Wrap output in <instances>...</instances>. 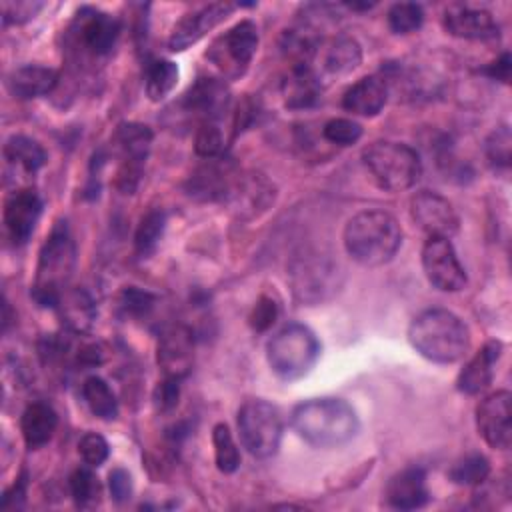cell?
<instances>
[{
    "mask_svg": "<svg viewBox=\"0 0 512 512\" xmlns=\"http://www.w3.org/2000/svg\"><path fill=\"white\" fill-rule=\"evenodd\" d=\"M294 432L316 448H334L350 442L358 428L354 408L340 398H312L298 404L290 414Z\"/></svg>",
    "mask_w": 512,
    "mask_h": 512,
    "instance_id": "cell-1",
    "label": "cell"
},
{
    "mask_svg": "<svg viewBox=\"0 0 512 512\" xmlns=\"http://www.w3.org/2000/svg\"><path fill=\"white\" fill-rule=\"evenodd\" d=\"M408 340L420 356L436 364L458 362L470 348L468 326L444 308L420 312L408 326Z\"/></svg>",
    "mask_w": 512,
    "mask_h": 512,
    "instance_id": "cell-2",
    "label": "cell"
},
{
    "mask_svg": "<svg viewBox=\"0 0 512 512\" xmlns=\"http://www.w3.org/2000/svg\"><path fill=\"white\" fill-rule=\"evenodd\" d=\"M402 246L398 220L384 210H364L354 214L344 228V248L362 266H382L390 262Z\"/></svg>",
    "mask_w": 512,
    "mask_h": 512,
    "instance_id": "cell-3",
    "label": "cell"
},
{
    "mask_svg": "<svg viewBox=\"0 0 512 512\" xmlns=\"http://www.w3.org/2000/svg\"><path fill=\"white\" fill-rule=\"evenodd\" d=\"M76 264V246L66 224H56L46 238L36 266L32 298L44 308H56L60 296L68 288V280Z\"/></svg>",
    "mask_w": 512,
    "mask_h": 512,
    "instance_id": "cell-4",
    "label": "cell"
},
{
    "mask_svg": "<svg viewBox=\"0 0 512 512\" xmlns=\"http://www.w3.org/2000/svg\"><path fill=\"white\" fill-rule=\"evenodd\" d=\"M362 164L378 188L388 192H402L412 188L420 174L422 162L418 152L400 142L380 140L364 148Z\"/></svg>",
    "mask_w": 512,
    "mask_h": 512,
    "instance_id": "cell-5",
    "label": "cell"
},
{
    "mask_svg": "<svg viewBox=\"0 0 512 512\" xmlns=\"http://www.w3.org/2000/svg\"><path fill=\"white\" fill-rule=\"evenodd\" d=\"M320 356L316 334L304 324H288L280 328L266 346V360L272 372L282 380H298L306 376Z\"/></svg>",
    "mask_w": 512,
    "mask_h": 512,
    "instance_id": "cell-6",
    "label": "cell"
},
{
    "mask_svg": "<svg viewBox=\"0 0 512 512\" xmlns=\"http://www.w3.org/2000/svg\"><path fill=\"white\" fill-rule=\"evenodd\" d=\"M238 434L242 446L260 460L272 458L282 442L284 422L280 410L260 398L246 400L238 410Z\"/></svg>",
    "mask_w": 512,
    "mask_h": 512,
    "instance_id": "cell-7",
    "label": "cell"
},
{
    "mask_svg": "<svg viewBox=\"0 0 512 512\" xmlns=\"http://www.w3.org/2000/svg\"><path fill=\"white\" fill-rule=\"evenodd\" d=\"M256 50V24L252 20H240L210 42L206 50V60L218 70L222 80H238L246 74Z\"/></svg>",
    "mask_w": 512,
    "mask_h": 512,
    "instance_id": "cell-8",
    "label": "cell"
},
{
    "mask_svg": "<svg viewBox=\"0 0 512 512\" xmlns=\"http://www.w3.org/2000/svg\"><path fill=\"white\" fill-rule=\"evenodd\" d=\"M70 38L74 46L90 56H106L120 36V22L98 8L84 6L70 24Z\"/></svg>",
    "mask_w": 512,
    "mask_h": 512,
    "instance_id": "cell-9",
    "label": "cell"
},
{
    "mask_svg": "<svg viewBox=\"0 0 512 512\" xmlns=\"http://www.w3.org/2000/svg\"><path fill=\"white\" fill-rule=\"evenodd\" d=\"M422 268L428 282L442 292H458L466 286V270L450 238L428 236L422 248Z\"/></svg>",
    "mask_w": 512,
    "mask_h": 512,
    "instance_id": "cell-10",
    "label": "cell"
},
{
    "mask_svg": "<svg viewBox=\"0 0 512 512\" xmlns=\"http://www.w3.org/2000/svg\"><path fill=\"white\" fill-rule=\"evenodd\" d=\"M114 140H116V144L120 148V156H122L116 184L120 190L132 192L140 180L142 164L148 158L150 144H152V132L144 124L122 122L116 128Z\"/></svg>",
    "mask_w": 512,
    "mask_h": 512,
    "instance_id": "cell-11",
    "label": "cell"
},
{
    "mask_svg": "<svg viewBox=\"0 0 512 512\" xmlns=\"http://www.w3.org/2000/svg\"><path fill=\"white\" fill-rule=\"evenodd\" d=\"M156 362L164 378L184 380L194 364V334L184 324H168L158 334Z\"/></svg>",
    "mask_w": 512,
    "mask_h": 512,
    "instance_id": "cell-12",
    "label": "cell"
},
{
    "mask_svg": "<svg viewBox=\"0 0 512 512\" xmlns=\"http://www.w3.org/2000/svg\"><path fill=\"white\" fill-rule=\"evenodd\" d=\"M236 4L232 2H212L204 4L200 8H194L172 26L168 36V48L172 52H182L202 40L210 30H214L220 22H224L232 12Z\"/></svg>",
    "mask_w": 512,
    "mask_h": 512,
    "instance_id": "cell-13",
    "label": "cell"
},
{
    "mask_svg": "<svg viewBox=\"0 0 512 512\" xmlns=\"http://www.w3.org/2000/svg\"><path fill=\"white\" fill-rule=\"evenodd\" d=\"M512 394L496 390L476 406V428L484 442L496 450H506L512 440Z\"/></svg>",
    "mask_w": 512,
    "mask_h": 512,
    "instance_id": "cell-14",
    "label": "cell"
},
{
    "mask_svg": "<svg viewBox=\"0 0 512 512\" xmlns=\"http://www.w3.org/2000/svg\"><path fill=\"white\" fill-rule=\"evenodd\" d=\"M412 220L428 234L440 238H452L458 232V214L454 206L440 194L422 190L410 200Z\"/></svg>",
    "mask_w": 512,
    "mask_h": 512,
    "instance_id": "cell-15",
    "label": "cell"
},
{
    "mask_svg": "<svg viewBox=\"0 0 512 512\" xmlns=\"http://www.w3.org/2000/svg\"><path fill=\"white\" fill-rule=\"evenodd\" d=\"M42 214V198L36 190L32 188H18L10 192L4 200V210H2V220L8 238L14 244H24Z\"/></svg>",
    "mask_w": 512,
    "mask_h": 512,
    "instance_id": "cell-16",
    "label": "cell"
},
{
    "mask_svg": "<svg viewBox=\"0 0 512 512\" xmlns=\"http://www.w3.org/2000/svg\"><path fill=\"white\" fill-rule=\"evenodd\" d=\"M362 60L360 44L350 36H334L320 40L312 70L322 82V78H340L358 68Z\"/></svg>",
    "mask_w": 512,
    "mask_h": 512,
    "instance_id": "cell-17",
    "label": "cell"
},
{
    "mask_svg": "<svg viewBox=\"0 0 512 512\" xmlns=\"http://www.w3.org/2000/svg\"><path fill=\"white\" fill-rule=\"evenodd\" d=\"M230 104V92L222 78L200 76L184 94L182 106L200 122H218Z\"/></svg>",
    "mask_w": 512,
    "mask_h": 512,
    "instance_id": "cell-18",
    "label": "cell"
},
{
    "mask_svg": "<svg viewBox=\"0 0 512 512\" xmlns=\"http://www.w3.org/2000/svg\"><path fill=\"white\" fill-rule=\"evenodd\" d=\"M444 30L462 40H494L500 34L498 22L484 8L450 4L442 14Z\"/></svg>",
    "mask_w": 512,
    "mask_h": 512,
    "instance_id": "cell-19",
    "label": "cell"
},
{
    "mask_svg": "<svg viewBox=\"0 0 512 512\" xmlns=\"http://www.w3.org/2000/svg\"><path fill=\"white\" fill-rule=\"evenodd\" d=\"M336 272L338 268L330 264L324 256L310 254V256L298 258L292 270V284H294L296 296L306 302L322 300L324 292L334 288Z\"/></svg>",
    "mask_w": 512,
    "mask_h": 512,
    "instance_id": "cell-20",
    "label": "cell"
},
{
    "mask_svg": "<svg viewBox=\"0 0 512 512\" xmlns=\"http://www.w3.org/2000/svg\"><path fill=\"white\" fill-rule=\"evenodd\" d=\"M500 356H502V342L488 340L458 372V378H456L458 390L470 396L484 392L494 378Z\"/></svg>",
    "mask_w": 512,
    "mask_h": 512,
    "instance_id": "cell-21",
    "label": "cell"
},
{
    "mask_svg": "<svg viewBox=\"0 0 512 512\" xmlns=\"http://www.w3.org/2000/svg\"><path fill=\"white\" fill-rule=\"evenodd\" d=\"M384 496H386V502L396 510L422 508L430 498L428 484H426V472L416 466L396 472L388 480Z\"/></svg>",
    "mask_w": 512,
    "mask_h": 512,
    "instance_id": "cell-22",
    "label": "cell"
},
{
    "mask_svg": "<svg viewBox=\"0 0 512 512\" xmlns=\"http://www.w3.org/2000/svg\"><path fill=\"white\" fill-rule=\"evenodd\" d=\"M388 100V84L380 76H364L342 96V108L356 116H376Z\"/></svg>",
    "mask_w": 512,
    "mask_h": 512,
    "instance_id": "cell-23",
    "label": "cell"
},
{
    "mask_svg": "<svg viewBox=\"0 0 512 512\" xmlns=\"http://www.w3.org/2000/svg\"><path fill=\"white\" fill-rule=\"evenodd\" d=\"M58 84V72L42 64H24L8 76V90L20 98L30 100L50 94Z\"/></svg>",
    "mask_w": 512,
    "mask_h": 512,
    "instance_id": "cell-24",
    "label": "cell"
},
{
    "mask_svg": "<svg viewBox=\"0 0 512 512\" xmlns=\"http://www.w3.org/2000/svg\"><path fill=\"white\" fill-rule=\"evenodd\" d=\"M222 158H210L206 164H202L192 176H190V196L200 200H216L226 194H230V188L234 180L230 178V170L226 162H220Z\"/></svg>",
    "mask_w": 512,
    "mask_h": 512,
    "instance_id": "cell-25",
    "label": "cell"
},
{
    "mask_svg": "<svg viewBox=\"0 0 512 512\" xmlns=\"http://www.w3.org/2000/svg\"><path fill=\"white\" fill-rule=\"evenodd\" d=\"M58 414L48 402H32L24 408L20 418V430L26 446L30 450L42 448L48 444L56 432Z\"/></svg>",
    "mask_w": 512,
    "mask_h": 512,
    "instance_id": "cell-26",
    "label": "cell"
},
{
    "mask_svg": "<svg viewBox=\"0 0 512 512\" xmlns=\"http://www.w3.org/2000/svg\"><path fill=\"white\" fill-rule=\"evenodd\" d=\"M56 310L60 312L66 328L74 334L88 332L96 320V304L84 288H66Z\"/></svg>",
    "mask_w": 512,
    "mask_h": 512,
    "instance_id": "cell-27",
    "label": "cell"
},
{
    "mask_svg": "<svg viewBox=\"0 0 512 512\" xmlns=\"http://www.w3.org/2000/svg\"><path fill=\"white\" fill-rule=\"evenodd\" d=\"M230 198L238 212H250V216L266 210L268 204L274 200V186L262 174H248L244 178L234 180L230 188Z\"/></svg>",
    "mask_w": 512,
    "mask_h": 512,
    "instance_id": "cell-28",
    "label": "cell"
},
{
    "mask_svg": "<svg viewBox=\"0 0 512 512\" xmlns=\"http://www.w3.org/2000/svg\"><path fill=\"white\" fill-rule=\"evenodd\" d=\"M322 82L312 68H288V76L282 80V96L288 108H310L318 102Z\"/></svg>",
    "mask_w": 512,
    "mask_h": 512,
    "instance_id": "cell-29",
    "label": "cell"
},
{
    "mask_svg": "<svg viewBox=\"0 0 512 512\" xmlns=\"http://www.w3.org/2000/svg\"><path fill=\"white\" fill-rule=\"evenodd\" d=\"M4 160L12 168L26 174H36L46 164V150L30 136L12 134L4 142Z\"/></svg>",
    "mask_w": 512,
    "mask_h": 512,
    "instance_id": "cell-30",
    "label": "cell"
},
{
    "mask_svg": "<svg viewBox=\"0 0 512 512\" xmlns=\"http://www.w3.org/2000/svg\"><path fill=\"white\" fill-rule=\"evenodd\" d=\"M178 66L166 58H154L144 68V90L152 102L164 100L178 82Z\"/></svg>",
    "mask_w": 512,
    "mask_h": 512,
    "instance_id": "cell-31",
    "label": "cell"
},
{
    "mask_svg": "<svg viewBox=\"0 0 512 512\" xmlns=\"http://www.w3.org/2000/svg\"><path fill=\"white\" fill-rule=\"evenodd\" d=\"M82 398L88 406V410L102 418V420H114L118 416V400L108 382L100 376H88L82 382Z\"/></svg>",
    "mask_w": 512,
    "mask_h": 512,
    "instance_id": "cell-32",
    "label": "cell"
},
{
    "mask_svg": "<svg viewBox=\"0 0 512 512\" xmlns=\"http://www.w3.org/2000/svg\"><path fill=\"white\" fill-rule=\"evenodd\" d=\"M164 228H166V212L164 210L152 208L146 214H142V218L136 226V232H134V248L140 258H148L156 250V246L164 234Z\"/></svg>",
    "mask_w": 512,
    "mask_h": 512,
    "instance_id": "cell-33",
    "label": "cell"
},
{
    "mask_svg": "<svg viewBox=\"0 0 512 512\" xmlns=\"http://www.w3.org/2000/svg\"><path fill=\"white\" fill-rule=\"evenodd\" d=\"M490 476V462L486 456L472 452L462 456L448 470V478L460 486H480Z\"/></svg>",
    "mask_w": 512,
    "mask_h": 512,
    "instance_id": "cell-34",
    "label": "cell"
},
{
    "mask_svg": "<svg viewBox=\"0 0 512 512\" xmlns=\"http://www.w3.org/2000/svg\"><path fill=\"white\" fill-rule=\"evenodd\" d=\"M212 444H214V460L216 468L224 474H232L240 466V452L232 438V432L226 424H216L212 430Z\"/></svg>",
    "mask_w": 512,
    "mask_h": 512,
    "instance_id": "cell-35",
    "label": "cell"
},
{
    "mask_svg": "<svg viewBox=\"0 0 512 512\" xmlns=\"http://www.w3.org/2000/svg\"><path fill=\"white\" fill-rule=\"evenodd\" d=\"M68 486H70V494H72L76 506H80V508H90V506L98 504L102 488H100V482H98L96 474L92 472V466L76 468V470L70 474Z\"/></svg>",
    "mask_w": 512,
    "mask_h": 512,
    "instance_id": "cell-36",
    "label": "cell"
},
{
    "mask_svg": "<svg viewBox=\"0 0 512 512\" xmlns=\"http://www.w3.org/2000/svg\"><path fill=\"white\" fill-rule=\"evenodd\" d=\"M386 20L394 34H410L422 26L424 10L416 2H398L390 6Z\"/></svg>",
    "mask_w": 512,
    "mask_h": 512,
    "instance_id": "cell-37",
    "label": "cell"
},
{
    "mask_svg": "<svg viewBox=\"0 0 512 512\" xmlns=\"http://www.w3.org/2000/svg\"><path fill=\"white\" fill-rule=\"evenodd\" d=\"M510 152H512V136L508 126H500L492 130L484 142V154L488 164L494 170L510 168Z\"/></svg>",
    "mask_w": 512,
    "mask_h": 512,
    "instance_id": "cell-38",
    "label": "cell"
},
{
    "mask_svg": "<svg viewBox=\"0 0 512 512\" xmlns=\"http://www.w3.org/2000/svg\"><path fill=\"white\" fill-rule=\"evenodd\" d=\"M118 306L130 318H146L156 306V296L138 286H128L120 292Z\"/></svg>",
    "mask_w": 512,
    "mask_h": 512,
    "instance_id": "cell-39",
    "label": "cell"
},
{
    "mask_svg": "<svg viewBox=\"0 0 512 512\" xmlns=\"http://www.w3.org/2000/svg\"><path fill=\"white\" fill-rule=\"evenodd\" d=\"M194 150L204 160L218 158L224 150V134L218 122H200L194 136Z\"/></svg>",
    "mask_w": 512,
    "mask_h": 512,
    "instance_id": "cell-40",
    "label": "cell"
},
{
    "mask_svg": "<svg viewBox=\"0 0 512 512\" xmlns=\"http://www.w3.org/2000/svg\"><path fill=\"white\" fill-rule=\"evenodd\" d=\"M322 136L336 146H352L362 136V126L350 118H330L322 126Z\"/></svg>",
    "mask_w": 512,
    "mask_h": 512,
    "instance_id": "cell-41",
    "label": "cell"
},
{
    "mask_svg": "<svg viewBox=\"0 0 512 512\" xmlns=\"http://www.w3.org/2000/svg\"><path fill=\"white\" fill-rule=\"evenodd\" d=\"M78 454L86 466L98 468L108 460L110 446L104 436H100L96 432H86L78 442Z\"/></svg>",
    "mask_w": 512,
    "mask_h": 512,
    "instance_id": "cell-42",
    "label": "cell"
},
{
    "mask_svg": "<svg viewBox=\"0 0 512 512\" xmlns=\"http://www.w3.org/2000/svg\"><path fill=\"white\" fill-rule=\"evenodd\" d=\"M278 312H280L278 302H276L272 296L262 294V296L256 300L254 308H252V312H250V316H248V322H250L252 330L264 332V330H268V328L276 322Z\"/></svg>",
    "mask_w": 512,
    "mask_h": 512,
    "instance_id": "cell-43",
    "label": "cell"
},
{
    "mask_svg": "<svg viewBox=\"0 0 512 512\" xmlns=\"http://www.w3.org/2000/svg\"><path fill=\"white\" fill-rule=\"evenodd\" d=\"M42 6H44L42 2H28V0L2 2V22H4V26L24 24V22L32 20L42 10Z\"/></svg>",
    "mask_w": 512,
    "mask_h": 512,
    "instance_id": "cell-44",
    "label": "cell"
},
{
    "mask_svg": "<svg viewBox=\"0 0 512 512\" xmlns=\"http://www.w3.org/2000/svg\"><path fill=\"white\" fill-rule=\"evenodd\" d=\"M180 382L172 380V378H162V382H158L156 390H154V402L162 412L172 410L178 404V396H180Z\"/></svg>",
    "mask_w": 512,
    "mask_h": 512,
    "instance_id": "cell-45",
    "label": "cell"
},
{
    "mask_svg": "<svg viewBox=\"0 0 512 512\" xmlns=\"http://www.w3.org/2000/svg\"><path fill=\"white\" fill-rule=\"evenodd\" d=\"M108 488H110V496L116 502H126L132 496V480L130 474L122 468H116L110 472L108 476Z\"/></svg>",
    "mask_w": 512,
    "mask_h": 512,
    "instance_id": "cell-46",
    "label": "cell"
},
{
    "mask_svg": "<svg viewBox=\"0 0 512 512\" xmlns=\"http://www.w3.org/2000/svg\"><path fill=\"white\" fill-rule=\"evenodd\" d=\"M510 66H512V60H510V54L504 52L502 56H498L496 60L488 62L484 68H482V74H486L488 78L492 80H498V82H508L510 80Z\"/></svg>",
    "mask_w": 512,
    "mask_h": 512,
    "instance_id": "cell-47",
    "label": "cell"
}]
</instances>
